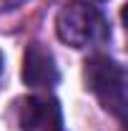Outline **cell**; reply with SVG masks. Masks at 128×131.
Listing matches in <instances>:
<instances>
[{
    "instance_id": "cell-4",
    "label": "cell",
    "mask_w": 128,
    "mask_h": 131,
    "mask_svg": "<svg viewBox=\"0 0 128 131\" xmlns=\"http://www.w3.org/2000/svg\"><path fill=\"white\" fill-rule=\"evenodd\" d=\"M60 78L55 58L43 43H30L23 53V81L30 88H50Z\"/></svg>"
},
{
    "instance_id": "cell-5",
    "label": "cell",
    "mask_w": 128,
    "mask_h": 131,
    "mask_svg": "<svg viewBox=\"0 0 128 131\" xmlns=\"http://www.w3.org/2000/svg\"><path fill=\"white\" fill-rule=\"evenodd\" d=\"M0 3H5L8 8H15V5H20V3H23V0H0Z\"/></svg>"
},
{
    "instance_id": "cell-3",
    "label": "cell",
    "mask_w": 128,
    "mask_h": 131,
    "mask_svg": "<svg viewBox=\"0 0 128 131\" xmlns=\"http://www.w3.org/2000/svg\"><path fill=\"white\" fill-rule=\"evenodd\" d=\"M20 131H63V111L50 93H33L18 106Z\"/></svg>"
},
{
    "instance_id": "cell-6",
    "label": "cell",
    "mask_w": 128,
    "mask_h": 131,
    "mask_svg": "<svg viewBox=\"0 0 128 131\" xmlns=\"http://www.w3.org/2000/svg\"><path fill=\"white\" fill-rule=\"evenodd\" d=\"M3 66H5V58H3V50H0V76H3Z\"/></svg>"
},
{
    "instance_id": "cell-2",
    "label": "cell",
    "mask_w": 128,
    "mask_h": 131,
    "mask_svg": "<svg viewBox=\"0 0 128 131\" xmlns=\"http://www.w3.org/2000/svg\"><path fill=\"white\" fill-rule=\"evenodd\" d=\"M85 86L93 96L100 101L106 111L118 118H126L128 106V81L126 68L113 61L111 56H93L85 61Z\"/></svg>"
},
{
    "instance_id": "cell-1",
    "label": "cell",
    "mask_w": 128,
    "mask_h": 131,
    "mask_svg": "<svg viewBox=\"0 0 128 131\" xmlns=\"http://www.w3.org/2000/svg\"><path fill=\"white\" fill-rule=\"evenodd\" d=\"M55 33L70 48H88L103 43L111 30L108 20L98 10V5L88 0H70L58 10L55 18Z\"/></svg>"
}]
</instances>
